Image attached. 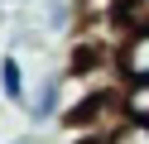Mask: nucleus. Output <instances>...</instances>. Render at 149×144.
<instances>
[{
  "label": "nucleus",
  "mask_w": 149,
  "mask_h": 144,
  "mask_svg": "<svg viewBox=\"0 0 149 144\" xmlns=\"http://www.w3.org/2000/svg\"><path fill=\"white\" fill-rule=\"evenodd\" d=\"M101 144H149V120H120V125H111L106 134H101Z\"/></svg>",
  "instance_id": "obj_5"
},
{
  "label": "nucleus",
  "mask_w": 149,
  "mask_h": 144,
  "mask_svg": "<svg viewBox=\"0 0 149 144\" xmlns=\"http://www.w3.org/2000/svg\"><path fill=\"white\" fill-rule=\"evenodd\" d=\"M63 101H68V82L53 72H43L39 82L29 86V101H24V115H29L34 125H48L53 115H63Z\"/></svg>",
  "instance_id": "obj_2"
},
{
  "label": "nucleus",
  "mask_w": 149,
  "mask_h": 144,
  "mask_svg": "<svg viewBox=\"0 0 149 144\" xmlns=\"http://www.w3.org/2000/svg\"><path fill=\"white\" fill-rule=\"evenodd\" d=\"M116 77L120 82H149V29H125L116 38Z\"/></svg>",
  "instance_id": "obj_1"
},
{
  "label": "nucleus",
  "mask_w": 149,
  "mask_h": 144,
  "mask_svg": "<svg viewBox=\"0 0 149 144\" xmlns=\"http://www.w3.org/2000/svg\"><path fill=\"white\" fill-rule=\"evenodd\" d=\"M120 111L130 120H149V82H120Z\"/></svg>",
  "instance_id": "obj_4"
},
{
  "label": "nucleus",
  "mask_w": 149,
  "mask_h": 144,
  "mask_svg": "<svg viewBox=\"0 0 149 144\" xmlns=\"http://www.w3.org/2000/svg\"><path fill=\"white\" fill-rule=\"evenodd\" d=\"M72 19H77V15H72V0H53V5H48V15H43V24L63 34V29H72Z\"/></svg>",
  "instance_id": "obj_6"
},
{
  "label": "nucleus",
  "mask_w": 149,
  "mask_h": 144,
  "mask_svg": "<svg viewBox=\"0 0 149 144\" xmlns=\"http://www.w3.org/2000/svg\"><path fill=\"white\" fill-rule=\"evenodd\" d=\"M29 72H24V63L15 53H5L0 58V101H10V106H24L29 101Z\"/></svg>",
  "instance_id": "obj_3"
},
{
  "label": "nucleus",
  "mask_w": 149,
  "mask_h": 144,
  "mask_svg": "<svg viewBox=\"0 0 149 144\" xmlns=\"http://www.w3.org/2000/svg\"><path fill=\"white\" fill-rule=\"evenodd\" d=\"M5 144H24V139H5Z\"/></svg>",
  "instance_id": "obj_7"
}]
</instances>
